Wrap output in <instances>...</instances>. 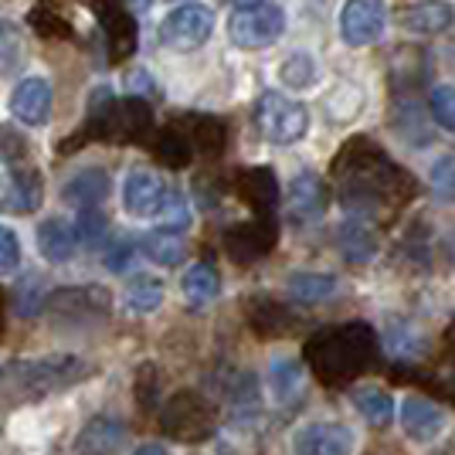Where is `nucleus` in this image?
<instances>
[{"mask_svg": "<svg viewBox=\"0 0 455 455\" xmlns=\"http://www.w3.org/2000/svg\"><path fill=\"white\" fill-rule=\"evenodd\" d=\"M160 303H164V279H156V275L140 272V275H133V279L126 283V289H123V309L133 313V316L156 313Z\"/></svg>", "mask_w": 455, "mask_h": 455, "instance_id": "nucleus-16", "label": "nucleus"}, {"mask_svg": "<svg viewBox=\"0 0 455 455\" xmlns=\"http://www.w3.org/2000/svg\"><path fill=\"white\" fill-rule=\"evenodd\" d=\"M35 245H38V255L52 266H65L72 262L76 255V228L68 225L65 218H44L35 231Z\"/></svg>", "mask_w": 455, "mask_h": 455, "instance_id": "nucleus-11", "label": "nucleus"}, {"mask_svg": "<svg viewBox=\"0 0 455 455\" xmlns=\"http://www.w3.org/2000/svg\"><path fill=\"white\" fill-rule=\"evenodd\" d=\"M296 455H354V432L337 421H309L292 432Z\"/></svg>", "mask_w": 455, "mask_h": 455, "instance_id": "nucleus-7", "label": "nucleus"}, {"mask_svg": "<svg viewBox=\"0 0 455 455\" xmlns=\"http://www.w3.org/2000/svg\"><path fill=\"white\" fill-rule=\"evenodd\" d=\"M218 289H221V279H218V272L204 262H197V266H190L184 272V279H180V292H184V299L190 306H208L214 296H218Z\"/></svg>", "mask_w": 455, "mask_h": 455, "instance_id": "nucleus-23", "label": "nucleus"}, {"mask_svg": "<svg viewBox=\"0 0 455 455\" xmlns=\"http://www.w3.org/2000/svg\"><path fill=\"white\" fill-rule=\"evenodd\" d=\"M133 455H173V452L167 449V445H160V442H143Z\"/></svg>", "mask_w": 455, "mask_h": 455, "instance_id": "nucleus-32", "label": "nucleus"}, {"mask_svg": "<svg viewBox=\"0 0 455 455\" xmlns=\"http://www.w3.org/2000/svg\"><path fill=\"white\" fill-rule=\"evenodd\" d=\"M340 248H343V255H347L350 262H357V266H361V262H371V259H374L378 242H374V235H371L363 225H343Z\"/></svg>", "mask_w": 455, "mask_h": 455, "instance_id": "nucleus-26", "label": "nucleus"}, {"mask_svg": "<svg viewBox=\"0 0 455 455\" xmlns=\"http://www.w3.org/2000/svg\"><path fill=\"white\" fill-rule=\"evenodd\" d=\"M387 4L384 0H347L340 11V38L347 48H371L384 38Z\"/></svg>", "mask_w": 455, "mask_h": 455, "instance_id": "nucleus-5", "label": "nucleus"}, {"mask_svg": "<svg viewBox=\"0 0 455 455\" xmlns=\"http://www.w3.org/2000/svg\"><path fill=\"white\" fill-rule=\"evenodd\" d=\"M245 4H259V0H235V7H245Z\"/></svg>", "mask_w": 455, "mask_h": 455, "instance_id": "nucleus-33", "label": "nucleus"}, {"mask_svg": "<svg viewBox=\"0 0 455 455\" xmlns=\"http://www.w3.org/2000/svg\"><path fill=\"white\" fill-rule=\"evenodd\" d=\"M384 347L398 361H418V357H425L428 340H425V333L418 326H411V323H391L387 333H384Z\"/></svg>", "mask_w": 455, "mask_h": 455, "instance_id": "nucleus-20", "label": "nucleus"}, {"mask_svg": "<svg viewBox=\"0 0 455 455\" xmlns=\"http://www.w3.org/2000/svg\"><path fill=\"white\" fill-rule=\"evenodd\" d=\"M363 106H367V99L357 85H350V82H340L333 92L326 95V113L333 123H354L357 116L363 113Z\"/></svg>", "mask_w": 455, "mask_h": 455, "instance_id": "nucleus-24", "label": "nucleus"}, {"mask_svg": "<svg viewBox=\"0 0 455 455\" xmlns=\"http://www.w3.org/2000/svg\"><path fill=\"white\" fill-rule=\"evenodd\" d=\"M89 374V363L76 354H31L0 363V395L14 401H38L68 391Z\"/></svg>", "mask_w": 455, "mask_h": 455, "instance_id": "nucleus-1", "label": "nucleus"}, {"mask_svg": "<svg viewBox=\"0 0 455 455\" xmlns=\"http://www.w3.org/2000/svg\"><path fill=\"white\" fill-rule=\"evenodd\" d=\"M156 221H160V231H171V235H180L184 228L190 225V208L188 201L177 194V190H171L167 194V201H164V208H160V214H156Z\"/></svg>", "mask_w": 455, "mask_h": 455, "instance_id": "nucleus-29", "label": "nucleus"}, {"mask_svg": "<svg viewBox=\"0 0 455 455\" xmlns=\"http://www.w3.org/2000/svg\"><path fill=\"white\" fill-rule=\"evenodd\" d=\"M143 255L150 259L153 266H164V268H173L184 262V255H188V245H184V238L180 235H171V231H150V235H143Z\"/></svg>", "mask_w": 455, "mask_h": 455, "instance_id": "nucleus-21", "label": "nucleus"}, {"mask_svg": "<svg viewBox=\"0 0 455 455\" xmlns=\"http://www.w3.org/2000/svg\"><path fill=\"white\" fill-rule=\"evenodd\" d=\"M316 78H320V65L309 52H292L279 65V82L289 92H303L309 85H316Z\"/></svg>", "mask_w": 455, "mask_h": 455, "instance_id": "nucleus-22", "label": "nucleus"}, {"mask_svg": "<svg viewBox=\"0 0 455 455\" xmlns=\"http://www.w3.org/2000/svg\"><path fill=\"white\" fill-rule=\"evenodd\" d=\"M455 24V11L445 0H418L401 14V28L408 35H445Z\"/></svg>", "mask_w": 455, "mask_h": 455, "instance_id": "nucleus-13", "label": "nucleus"}, {"mask_svg": "<svg viewBox=\"0 0 455 455\" xmlns=\"http://www.w3.org/2000/svg\"><path fill=\"white\" fill-rule=\"evenodd\" d=\"M20 268V238L14 228L0 225V279L14 275Z\"/></svg>", "mask_w": 455, "mask_h": 455, "instance_id": "nucleus-30", "label": "nucleus"}, {"mask_svg": "<svg viewBox=\"0 0 455 455\" xmlns=\"http://www.w3.org/2000/svg\"><path fill=\"white\" fill-rule=\"evenodd\" d=\"M285 211H289V218L292 221H320L323 211H326V188H323V180L316 173H299V177H292V184H289V201H285Z\"/></svg>", "mask_w": 455, "mask_h": 455, "instance_id": "nucleus-10", "label": "nucleus"}, {"mask_svg": "<svg viewBox=\"0 0 455 455\" xmlns=\"http://www.w3.org/2000/svg\"><path fill=\"white\" fill-rule=\"evenodd\" d=\"M171 188L164 184V177L153 171H130L126 180H123V211L130 218H140V221H150L160 214L164 201H167Z\"/></svg>", "mask_w": 455, "mask_h": 455, "instance_id": "nucleus-6", "label": "nucleus"}, {"mask_svg": "<svg viewBox=\"0 0 455 455\" xmlns=\"http://www.w3.org/2000/svg\"><path fill=\"white\" fill-rule=\"evenodd\" d=\"M428 188L442 204H455V150L442 153L432 171H428Z\"/></svg>", "mask_w": 455, "mask_h": 455, "instance_id": "nucleus-25", "label": "nucleus"}, {"mask_svg": "<svg viewBox=\"0 0 455 455\" xmlns=\"http://www.w3.org/2000/svg\"><path fill=\"white\" fill-rule=\"evenodd\" d=\"M106 197H109V173L99 171V167H85V171L72 173L61 188V201L82 211L99 208Z\"/></svg>", "mask_w": 455, "mask_h": 455, "instance_id": "nucleus-12", "label": "nucleus"}, {"mask_svg": "<svg viewBox=\"0 0 455 455\" xmlns=\"http://www.w3.org/2000/svg\"><path fill=\"white\" fill-rule=\"evenodd\" d=\"M7 109H11V116L18 119L20 126H44L48 116H52V85H48V78H20L14 85V92H11Z\"/></svg>", "mask_w": 455, "mask_h": 455, "instance_id": "nucleus-9", "label": "nucleus"}, {"mask_svg": "<svg viewBox=\"0 0 455 455\" xmlns=\"http://www.w3.org/2000/svg\"><path fill=\"white\" fill-rule=\"evenodd\" d=\"M289 296L296 299V303L303 306H316V303H326V299H333L337 296V279L333 275H326V272H292L289 275Z\"/></svg>", "mask_w": 455, "mask_h": 455, "instance_id": "nucleus-17", "label": "nucleus"}, {"mask_svg": "<svg viewBox=\"0 0 455 455\" xmlns=\"http://www.w3.org/2000/svg\"><path fill=\"white\" fill-rule=\"evenodd\" d=\"M123 445V425L113 418H95L78 435V455H113Z\"/></svg>", "mask_w": 455, "mask_h": 455, "instance_id": "nucleus-18", "label": "nucleus"}, {"mask_svg": "<svg viewBox=\"0 0 455 455\" xmlns=\"http://www.w3.org/2000/svg\"><path fill=\"white\" fill-rule=\"evenodd\" d=\"M109 235V221L102 218L99 208L89 211H78V221H76V242H82L85 248H95L102 238Z\"/></svg>", "mask_w": 455, "mask_h": 455, "instance_id": "nucleus-27", "label": "nucleus"}, {"mask_svg": "<svg viewBox=\"0 0 455 455\" xmlns=\"http://www.w3.org/2000/svg\"><path fill=\"white\" fill-rule=\"evenodd\" d=\"M41 204V180L28 171H7L4 173V188H0V211L11 214H28L38 211Z\"/></svg>", "mask_w": 455, "mask_h": 455, "instance_id": "nucleus-14", "label": "nucleus"}, {"mask_svg": "<svg viewBox=\"0 0 455 455\" xmlns=\"http://www.w3.org/2000/svg\"><path fill=\"white\" fill-rule=\"evenodd\" d=\"M354 408L363 415V421H371L374 428H387L391 425V418H395V398H391V391H384V387H378V384H363V387H357L354 395Z\"/></svg>", "mask_w": 455, "mask_h": 455, "instance_id": "nucleus-19", "label": "nucleus"}, {"mask_svg": "<svg viewBox=\"0 0 455 455\" xmlns=\"http://www.w3.org/2000/svg\"><path fill=\"white\" fill-rule=\"evenodd\" d=\"M156 35H160V44L171 48V52H180V55L197 52L214 35V11H211L208 4H201V0L177 4V7H171L164 14Z\"/></svg>", "mask_w": 455, "mask_h": 455, "instance_id": "nucleus-4", "label": "nucleus"}, {"mask_svg": "<svg viewBox=\"0 0 455 455\" xmlns=\"http://www.w3.org/2000/svg\"><path fill=\"white\" fill-rule=\"evenodd\" d=\"M306 387V371L292 357H279L268 367V395L275 404H296Z\"/></svg>", "mask_w": 455, "mask_h": 455, "instance_id": "nucleus-15", "label": "nucleus"}, {"mask_svg": "<svg viewBox=\"0 0 455 455\" xmlns=\"http://www.w3.org/2000/svg\"><path fill=\"white\" fill-rule=\"evenodd\" d=\"M133 259V242H116L109 251H106V268L109 272H123Z\"/></svg>", "mask_w": 455, "mask_h": 455, "instance_id": "nucleus-31", "label": "nucleus"}, {"mask_svg": "<svg viewBox=\"0 0 455 455\" xmlns=\"http://www.w3.org/2000/svg\"><path fill=\"white\" fill-rule=\"evenodd\" d=\"M285 31V11L279 4H245V7H235L231 18H228V38L231 44L245 48V52H262L272 48L275 41L283 38Z\"/></svg>", "mask_w": 455, "mask_h": 455, "instance_id": "nucleus-3", "label": "nucleus"}, {"mask_svg": "<svg viewBox=\"0 0 455 455\" xmlns=\"http://www.w3.org/2000/svg\"><path fill=\"white\" fill-rule=\"evenodd\" d=\"M428 109L445 133H455V85H435L428 95Z\"/></svg>", "mask_w": 455, "mask_h": 455, "instance_id": "nucleus-28", "label": "nucleus"}, {"mask_svg": "<svg viewBox=\"0 0 455 455\" xmlns=\"http://www.w3.org/2000/svg\"><path fill=\"white\" fill-rule=\"evenodd\" d=\"M449 428V418L438 408L435 401L421 398V395H408L401 401V432L408 442L415 445H432L442 438V432Z\"/></svg>", "mask_w": 455, "mask_h": 455, "instance_id": "nucleus-8", "label": "nucleus"}, {"mask_svg": "<svg viewBox=\"0 0 455 455\" xmlns=\"http://www.w3.org/2000/svg\"><path fill=\"white\" fill-rule=\"evenodd\" d=\"M255 130L272 147H292L309 133V109L285 92H262L255 102Z\"/></svg>", "mask_w": 455, "mask_h": 455, "instance_id": "nucleus-2", "label": "nucleus"}]
</instances>
